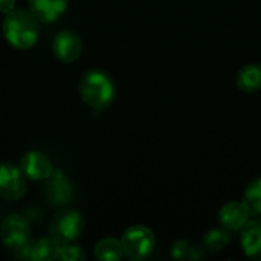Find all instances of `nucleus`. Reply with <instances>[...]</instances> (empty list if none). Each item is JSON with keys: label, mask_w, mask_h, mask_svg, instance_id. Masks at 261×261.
I'll return each instance as SVG.
<instances>
[{"label": "nucleus", "mask_w": 261, "mask_h": 261, "mask_svg": "<svg viewBox=\"0 0 261 261\" xmlns=\"http://www.w3.org/2000/svg\"><path fill=\"white\" fill-rule=\"evenodd\" d=\"M84 231V219L75 210H64L55 214L50 222V239L57 243L64 245L76 240Z\"/></svg>", "instance_id": "nucleus-4"}, {"label": "nucleus", "mask_w": 261, "mask_h": 261, "mask_svg": "<svg viewBox=\"0 0 261 261\" xmlns=\"http://www.w3.org/2000/svg\"><path fill=\"white\" fill-rule=\"evenodd\" d=\"M231 243V234L228 229H225L223 226L222 228H216V229H211L208 231L205 236H203V249L206 252H220L223 251L228 245Z\"/></svg>", "instance_id": "nucleus-17"}, {"label": "nucleus", "mask_w": 261, "mask_h": 261, "mask_svg": "<svg viewBox=\"0 0 261 261\" xmlns=\"http://www.w3.org/2000/svg\"><path fill=\"white\" fill-rule=\"evenodd\" d=\"M15 6V0H0V12L8 14Z\"/></svg>", "instance_id": "nucleus-20"}, {"label": "nucleus", "mask_w": 261, "mask_h": 261, "mask_svg": "<svg viewBox=\"0 0 261 261\" xmlns=\"http://www.w3.org/2000/svg\"><path fill=\"white\" fill-rule=\"evenodd\" d=\"M58 258L66 261H81L86 258V254L83 252V249L80 246H75V245H70V243H64V245H60Z\"/></svg>", "instance_id": "nucleus-19"}, {"label": "nucleus", "mask_w": 261, "mask_h": 261, "mask_svg": "<svg viewBox=\"0 0 261 261\" xmlns=\"http://www.w3.org/2000/svg\"><path fill=\"white\" fill-rule=\"evenodd\" d=\"M38 20L24 9H12L3 20V35L17 49H29L38 40Z\"/></svg>", "instance_id": "nucleus-1"}, {"label": "nucleus", "mask_w": 261, "mask_h": 261, "mask_svg": "<svg viewBox=\"0 0 261 261\" xmlns=\"http://www.w3.org/2000/svg\"><path fill=\"white\" fill-rule=\"evenodd\" d=\"M44 196L52 205H67L73 197V188L61 170H54L44 180Z\"/></svg>", "instance_id": "nucleus-7"}, {"label": "nucleus", "mask_w": 261, "mask_h": 261, "mask_svg": "<svg viewBox=\"0 0 261 261\" xmlns=\"http://www.w3.org/2000/svg\"><path fill=\"white\" fill-rule=\"evenodd\" d=\"M20 167L26 177L32 180H46L54 171L49 158L40 151H28L21 158Z\"/></svg>", "instance_id": "nucleus-10"}, {"label": "nucleus", "mask_w": 261, "mask_h": 261, "mask_svg": "<svg viewBox=\"0 0 261 261\" xmlns=\"http://www.w3.org/2000/svg\"><path fill=\"white\" fill-rule=\"evenodd\" d=\"M236 83L240 90L254 93L261 90V64L252 63L243 66L236 78Z\"/></svg>", "instance_id": "nucleus-14"}, {"label": "nucleus", "mask_w": 261, "mask_h": 261, "mask_svg": "<svg viewBox=\"0 0 261 261\" xmlns=\"http://www.w3.org/2000/svg\"><path fill=\"white\" fill-rule=\"evenodd\" d=\"M205 249L203 246H197L191 242L187 240H179L173 243L171 246V257L176 260H188V261H199L205 258Z\"/></svg>", "instance_id": "nucleus-16"}, {"label": "nucleus", "mask_w": 261, "mask_h": 261, "mask_svg": "<svg viewBox=\"0 0 261 261\" xmlns=\"http://www.w3.org/2000/svg\"><path fill=\"white\" fill-rule=\"evenodd\" d=\"M251 213L245 202L232 200L223 205L219 211V222L228 231H240L249 222Z\"/></svg>", "instance_id": "nucleus-9"}, {"label": "nucleus", "mask_w": 261, "mask_h": 261, "mask_svg": "<svg viewBox=\"0 0 261 261\" xmlns=\"http://www.w3.org/2000/svg\"><path fill=\"white\" fill-rule=\"evenodd\" d=\"M95 257L101 261H118L124 257L121 240L113 237H106L99 240L95 246Z\"/></svg>", "instance_id": "nucleus-15"}, {"label": "nucleus", "mask_w": 261, "mask_h": 261, "mask_svg": "<svg viewBox=\"0 0 261 261\" xmlns=\"http://www.w3.org/2000/svg\"><path fill=\"white\" fill-rule=\"evenodd\" d=\"M242 249L246 257L261 260V220H249L242 228Z\"/></svg>", "instance_id": "nucleus-13"}, {"label": "nucleus", "mask_w": 261, "mask_h": 261, "mask_svg": "<svg viewBox=\"0 0 261 261\" xmlns=\"http://www.w3.org/2000/svg\"><path fill=\"white\" fill-rule=\"evenodd\" d=\"M69 0H29V9L41 23H52L61 17Z\"/></svg>", "instance_id": "nucleus-12"}, {"label": "nucleus", "mask_w": 261, "mask_h": 261, "mask_svg": "<svg viewBox=\"0 0 261 261\" xmlns=\"http://www.w3.org/2000/svg\"><path fill=\"white\" fill-rule=\"evenodd\" d=\"M121 245L124 255L128 260H145L153 254L156 248V237L150 228L144 225H135L122 234Z\"/></svg>", "instance_id": "nucleus-3"}, {"label": "nucleus", "mask_w": 261, "mask_h": 261, "mask_svg": "<svg viewBox=\"0 0 261 261\" xmlns=\"http://www.w3.org/2000/svg\"><path fill=\"white\" fill-rule=\"evenodd\" d=\"M55 57L63 63L75 61L83 52V41L81 38L72 31H61L55 35L52 44Z\"/></svg>", "instance_id": "nucleus-8"}, {"label": "nucleus", "mask_w": 261, "mask_h": 261, "mask_svg": "<svg viewBox=\"0 0 261 261\" xmlns=\"http://www.w3.org/2000/svg\"><path fill=\"white\" fill-rule=\"evenodd\" d=\"M26 193V174L12 162L0 164V197L15 202Z\"/></svg>", "instance_id": "nucleus-5"}, {"label": "nucleus", "mask_w": 261, "mask_h": 261, "mask_svg": "<svg viewBox=\"0 0 261 261\" xmlns=\"http://www.w3.org/2000/svg\"><path fill=\"white\" fill-rule=\"evenodd\" d=\"M243 202L248 206L251 216L261 217V177L254 179L245 190Z\"/></svg>", "instance_id": "nucleus-18"}, {"label": "nucleus", "mask_w": 261, "mask_h": 261, "mask_svg": "<svg viewBox=\"0 0 261 261\" xmlns=\"http://www.w3.org/2000/svg\"><path fill=\"white\" fill-rule=\"evenodd\" d=\"M17 251H20V258H29L32 261L57 260L60 252V243H57L54 239H40L31 245L28 242Z\"/></svg>", "instance_id": "nucleus-11"}, {"label": "nucleus", "mask_w": 261, "mask_h": 261, "mask_svg": "<svg viewBox=\"0 0 261 261\" xmlns=\"http://www.w3.org/2000/svg\"><path fill=\"white\" fill-rule=\"evenodd\" d=\"M116 87L110 75L102 70H90L80 81V95L86 106L95 110L107 109L115 99Z\"/></svg>", "instance_id": "nucleus-2"}, {"label": "nucleus", "mask_w": 261, "mask_h": 261, "mask_svg": "<svg viewBox=\"0 0 261 261\" xmlns=\"http://www.w3.org/2000/svg\"><path fill=\"white\" fill-rule=\"evenodd\" d=\"M29 237H31L29 222L26 220V217H23L20 214L8 216L0 225L2 242L14 251L24 246L29 242Z\"/></svg>", "instance_id": "nucleus-6"}]
</instances>
